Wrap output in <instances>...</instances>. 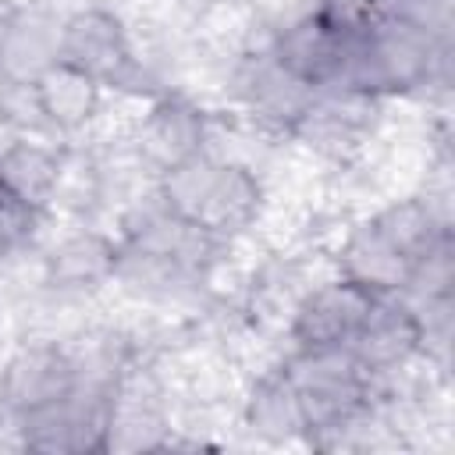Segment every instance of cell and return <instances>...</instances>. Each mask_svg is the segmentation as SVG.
<instances>
[{"instance_id":"cell-1","label":"cell","mask_w":455,"mask_h":455,"mask_svg":"<svg viewBox=\"0 0 455 455\" xmlns=\"http://www.w3.org/2000/svg\"><path fill=\"white\" fill-rule=\"evenodd\" d=\"M444 64L448 32L427 28L409 18H377L373 25L352 32L338 85L377 100H391L423 92L444 75Z\"/></svg>"},{"instance_id":"cell-2","label":"cell","mask_w":455,"mask_h":455,"mask_svg":"<svg viewBox=\"0 0 455 455\" xmlns=\"http://www.w3.org/2000/svg\"><path fill=\"white\" fill-rule=\"evenodd\" d=\"M57 57L114 92H149L156 85L146 57L135 50L132 28L103 4H82L60 18Z\"/></svg>"},{"instance_id":"cell-3","label":"cell","mask_w":455,"mask_h":455,"mask_svg":"<svg viewBox=\"0 0 455 455\" xmlns=\"http://www.w3.org/2000/svg\"><path fill=\"white\" fill-rule=\"evenodd\" d=\"M210 149V114L185 92H156L128 132V153L149 178Z\"/></svg>"},{"instance_id":"cell-4","label":"cell","mask_w":455,"mask_h":455,"mask_svg":"<svg viewBox=\"0 0 455 455\" xmlns=\"http://www.w3.org/2000/svg\"><path fill=\"white\" fill-rule=\"evenodd\" d=\"M75 387V355L60 341H21L0 366V416L18 419L60 402Z\"/></svg>"},{"instance_id":"cell-5","label":"cell","mask_w":455,"mask_h":455,"mask_svg":"<svg viewBox=\"0 0 455 455\" xmlns=\"http://www.w3.org/2000/svg\"><path fill=\"white\" fill-rule=\"evenodd\" d=\"M352 32L355 28H345L334 18H327L320 7H313L299 18H291L288 25L274 28L270 57L288 75H295L309 89L323 92V89H334L341 82Z\"/></svg>"},{"instance_id":"cell-6","label":"cell","mask_w":455,"mask_h":455,"mask_svg":"<svg viewBox=\"0 0 455 455\" xmlns=\"http://www.w3.org/2000/svg\"><path fill=\"white\" fill-rule=\"evenodd\" d=\"M231 89L256 124H263L270 132H284V135H291V128L302 121V114L309 110V103L316 96V89H309L306 82L288 75L270 57V46L238 53V60L231 68Z\"/></svg>"},{"instance_id":"cell-7","label":"cell","mask_w":455,"mask_h":455,"mask_svg":"<svg viewBox=\"0 0 455 455\" xmlns=\"http://www.w3.org/2000/svg\"><path fill=\"white\" fill-rule=\"evenodd\" d=\"M373 291L345 281V277H327L309 284L291 313H288V338L295 348H331V345H348L352 334L359 331L363 316L373 306Z\"/></svg>"},{"instance_id":"cell-8","label":"cell","mask_w":455,"mask_h":455,"mask_svg":"<svg viewBox=\"0 0 455 455\" xmlns=\"http://www.w3.org/2000/svg\"><path fill=\"white\" fill-rule=\"evenodd\" d=\"M348 348L373 377H391L423 359V320L405 295H377Z\"/></svg>"},{"instance_id":"cell-9","label":"cell","mask_w":455,"mask_h":455,"mask_svg":"<svg viewBox=\"0 0 455 455\" xmlns=\"http://www.w3.org/2000/svg\"><path fill=\"white\" fill-rule=\"evenodd\" d=\"M117 259H121V238L82 224L60 235L43 252L39 277L57 295H89L117 277Z\"/></svg>"},{"instance_id":"cell-10","label":"cell","mask_w":455,"mask_h":455,"mask_svg":"<svg viewBox=\"0 0 455 455\" xmlns=\"http://www.w3.org/2000/svg\"><path fill=\"white\" fill-rule=\"evenodd\" d=\"M263 206H267L263 178L245 160L220 156V164L213 171V181H210V192H206L192 224L206 228L210 235H217L224 242H235V238H242L245 231H252L259 224Z\"/></svg>"},{"instance_id":"cell-11","label":"cell","mask_w":455,"mask_h":455,"mask_svg":"<svg viewBox=\"0 0 455 455\" xmlns=\"http://www.w3.org/2000/svg\"><path fill=\"white\" fill-rule=\"evenodd\" d=\"M412 263L380 235L373 217L355 220L334 252V274L373 291V295H402Z\"/></svg>"},{"instance_id":"cell-12","label":"cell","mask_w":455,"mask_h":455,"mask_svg":"<svg viewBox=\"0 0 455 455\" xmlns=\"http://www.w3.org/2000/svg\"><path fill=\"white\" fill-rule=\"evenodd\" d=\"M60 18L46 4H18L7 18L4 39H0V82L32 85L39 71H46L57 60L60 43Z\"/></svg>"},{"instance_id":"cell-13","label":"cell","mask_w":455,"mask_h":455,"mask_svg":"<svg viewBox=\"0 0 455 455\" xmlns=\"http://www.w3.org/2000/svg\"><path fill=\"white\" fill-rule=\"evenodd\" d=\"M103 92L107 89L96 78H89L85 71H78L60 57L46 71H39V78L32 82L36 107L53 135L85 132L103 110Z\"/></svg>"},{"instance_id":"cell-14","label":"cell","mask_w":455,"mask_h":455,"mask_svg":"<svg viewBox=\"0 0 455 455\" xmlns=\"http://www.w3.org/2000/svg\"><path fill=\"white\" fill-rule=\"evenodd\" d=\"M370 217L380 228V235L409 263H419L427 252H434L437 245L451 242V217L444 210V196L441 192H430V188L419 192V196L391 199L387 206H380Z\"/></svg>"},{"instance_id":"cell-15","label":"cell","mask_w":455,"mask_h":455,"mask_svg":"<svg viewBox=\"0 0 455 455\" xmlns=\"http://www.w3.org/2000/svg\"><path fill=\"white\" fill-rule=\"evenodd\" d=\"M60 174V146H50L46 135H11L0 146V188L18 196L36 210H50Z\"/></svg>"},{"instance_id":"cell-16","label":"cell","mask_w":455,"mask_h":455,"mask_svg":"<svg viewBox=\"0 0 455 455\" xmlns=\"http://www.w3.org/2000/svg\"><path fill=\"white\" fill-rule=\"evenodd\" d=\"M242 419L263 441H274V444L306 441V419L299 409V395H295L291 380L281 373V366L256 377V384L245 395Z\"/></svg>"},{"instance_id":"cell-17","label":"cell","mask_w":455,"mask_h":455,"mask_svg":"<svg viewBox=\"0 0 455 455\" xmlns=\"http://www.w3.org/2000/svg\"><path fill=\"white\" fill-rule=\"evenodd\" d=\"M217 164H220V156L206 149V153H199V156H192V160L164 171L160 178H153V188H156L160 203L174 217L196 220V213H199V206H203V199L210 192V181H213Z\"/></svg>"},{"instance_id":"cell-18","label":"cell","mask_w":455,"mask_h":455,"mask_svg":"<svg viewBox=\"0 0 455 455\" xmlns=\"http://www.w3.org/2000/svg\"><path fill=\"white\" fill-rule=\"evenodd\" d=\"M11 256V249H7V238H4V231H0V259H7Z\"/></svg>"}]
</instances>
